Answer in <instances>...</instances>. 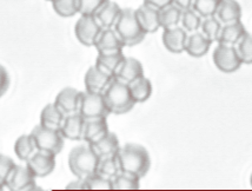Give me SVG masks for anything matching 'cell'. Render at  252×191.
Wrapping results in <instances>:
<instances>
[{
  "label": "cell",
  "mask_w": 252,
  "mask_h": 191,
  "mask_svg": "<svg viewBox=\"0 0 252 191\" xmlns=\"http://www.w3.org/2000/svg\"><path fill=\"white\" fill-rule=\"evenodd\" d=\"M10 74L2 65H0V98L7 92L8 88H10Z\"/></svg>",
  "instance_id": "39"
},
{
  "label": "cell",
  "mask_w": 252,
  "mask_h": 191,
  "mask_svg": "<svg viewBox=\"0 0 252 191\" xmlns=\"http://www.w3.org/2000/svg\"><path fill=\"white\" fill-rule=\"evenodd\" d=\"M216 67L224 73H232L238 71L243 63L237 53L236 46L218 43L212 56Z\"/></svg>",
  "instance_id": "7"
},
{
  "label": "cell",
  "mask_w": 252,
  "mask_h": 191,
  "mask_svg": "<svg viewBox=\"0 0 252 191\" xmlns=\"http://www.w3.org/2000/svg\"><path fill=\"white\" fill-rule=\"evenodd\" d=\"M46 1H51V2H52V0H46Z\"/></svg>",
  "instance_id": "45"
},
{
  "label": "cell",
  "mask_w": 252,
  "mask_h": 191,
  "mask_svg": "<svg viewBox=\"0 0 252 191\" xmlns=\"http://www.w3.org/2000/svg\"><path fill=\"white\" fill-rule=\"evenodd\" d=\"M64 119L65 115L61 111V109L55 103L47 104L43 109V111H41L40 124L43 127H50V129L61 130Z\"/></svg>",
  "instance_id": "25"
},
{
  "label": "cell",
  "mask_w": 252,
  "mask_h": 191,
  "mask_svg": "<svg viewBox=\"0 0 252 191\" xmlns=\"http://www.w3.org/2000/svg\"><path fill=\"white\" fill-rule=\"evenodd\" d=\"M250 184H251V188H252V174H251V178H250Z\"/></svg>",
  "instance_id": "44"
},
{
  "label": "cell",
  "mask_w": 252,
  "mask_h": 191,
  "mask_svg": "<svg viewBox=\"0 0 252 191\" xmlns=\"http://www.w3.org/2000/svg\"><path fill=\"white\" fill-rule=\"evenodd\" d=\"M103 95L110 112L115 115H124L130 112L137 104L132 97L128 84H125L117 78L112 79Z\"/></svg>",
  "instance_id": "4"
},
{
  "label": "cell",
  "mask_w": 252,
  "mask_h": 191,
  "mask_svg": "<svg viewBox=\"0 0 252 191\" xmlns=\"http://www.w3.org/2000/svg\"><path fill=\"white\" fill-rule=\"evenodd\" d=\"M109 132V125L106 118H94L85 119V127H84L83 141L92 143L100 139Z\"/></svg>",
  "instance_id": "23"
},
{
  "label": "cell",
  "mask_w": 252,
  "mask_h": 191,
  "mask_svg": "<svg viewBox=\"0 0 252 191\" xmlns=\"http://www.w3.org/2000/svg\"><path fill=\"white\" fill-rule=\"evenodd\" d=\"M99 160L100 158L97 156L91 145L86 143L72 149L68 155V168L77 178L84 180L97 172Z\"/></svg>",
  "instance_id": "2"
},
{
  "label": "cell",
  "mask_w": 252,
  "mask_h": 191,
  "mask_svg": "<svg viewBox=\"0 0 252 191\" xmlns=\"http://www.w3.org/2000/svg\"><path fill=\"white\" fill-rule=\"evenodd\" d=\"M79 113L85 119L107 118L110 110L104 99V95L100 92H82Z\"/></svg>",
  "instance_id": "6"
},
{
  "label": "cell",
  "mask_w": 252,
  "mask_h": 191,
  "mask_svg": "<svg viewBox=\"0 0 252 191\" xmlns=\"http://www.w3.org/2000/svg\"><path fill=\"white\" fill-rule=\"evenodd\" d=\"M140 77H144V68L142 63L132 57H125L115 74L117 78L125 84H131Z\"/></svg>",
  "instance_id": "14"
},
{
  "label": "cell",
  "mask_w": 252,
  "mask_h": 191,
  "mask_svg": "<svg viewBox=\"0 0 252 191\" xmlns=\"http://www.w3.org/2000/svg\"><path fill=\"white\" fill-rule=\"evenodd\" d=\"M115 78L113 76L103 72L97 65H94L88 70L84 78V83H85L86 91L90 92H100L103 94L105 89L109 86V84Z\"/></svg>",
  "instance_id": "16"
},
{
  "label": "cell",
  "mask_w": 252,
  "mask_h": 191,
  "mask_svg": "<svg viewBox=\"0 0 252 191\" xmlns=\"http://www.w3.org/2000/svg\"><path fill=\"white\" fill-rule=\"evenodd\" d=\"M221 0H193L192 8L202 18L215 16Z\"/></svg>",
  "instance_id": "35"
},
{
  "label": "cell",
  "mask_w": 252,
  "mask_h": 191,
  "mask_svg": "<svg viewBox=\"0 0 252 191\" xmlns=\"http://www.w3.org/2000/svg\"><path fill=\"white\" fill-rule=\"evenodd\" d=\"M85 118L79 112L66 115L61 127L62 135L68 141H83Z\"/></svg>",
  "instance_id": "13"
},
{
  "label": "cell",
  "mask_w": 252,
  "mask_h": 191,
  "mask_svg": "<svg viewBox=\"0 0 252 191\" xmlns=\"http://www.w3.org/2000/svg\"><path fill=\"white\" fill-rule=\"evenodd\" d=\"M245 33H247V30L241 20L230 24H223L217 41L220 44H225V45L236 46V44L241 40V38Z\"/></svg>",
  "instance_id": "22"
},
{
  "label": "cell",
  "mask_w": 252,
  "mask_h": 191,
  "mask_svg": "<svg viewBox=\"0 0 252 191\" xmlns=\"http://www.w3.org/2000/svg\"><path fill=\"white\" fill-rule=\"evenodd\" d=\"M188 35V32L184 29L176 26V28L164 29L161 39H163L165 49L170 51L171 53L179 55V53H183L185 51Z\"/></svg>",
  "instance_id": "12"
},
{
  "label": "cell",
  "mask_w": 252,
  "mask_h": 191,
  "mask_svg": "<svg viewBox=\"0 0 252 191\" xmlns=\"http://www.w3.org/2000/svg\"><path fill=\"white\" fill-rule=\"evenodd\" d=\"M221 26H223V24L220 22V19L216 16H211L203 18L200 30H202V33L206 35L214 43V41L218 40V37H220L221 31Z\"/></svg>",
  "instance_id": "31"
},
{
  "label": "cell",
  "mask_w": 252,
  "mask_h": 191,
  "mask_svg": "<svg viewBox=\"0 0 252 191\" xmlns=\"http://www.w3.org/2000/svg\"><path fill=\"white\" fill-rule=\"evenodd\" d=\"M66 189H76V190H86L85 188V182L82 178H77L76 181L71 182L68 186H66Z\"/></svg>",
  "instance_id": "41"
},
{
  "label": "cell",
  "mask_w": 252,
  "mask_h": 191,
  "mask_svg": "<svg viewBox=\"0 0 252 191\" xmlns=\"http://www.w3.org/2000/svg\"><path fill=\"white\" fill-rule=\"evenodd\" d=\"M125 46H136L145 39L146 32L140 26L133 8H123L121 16L113 26Z\"/></svg>",
  "instance_id": "3"
},
{
  "label": "cell",
  "mask_w": 252,
  "mask_h": 191,
  "mask_svg": "<svg viewBox=\"0 0 252 191\" xmlns=\"http://www.w3.org/2000/svg\"><path fill=\"white\" fill-rule=\"evenodd\" d=\"M128 88L136 103H145L152 95L151 80L145 77H140L132 82L131 84H128Z\"/></svg>",
  "instance_id": "27"
},
{
  "label": "cell",
  "mask_w": 252,
  "mask_h": 191,
  "mask_svg": "<svg viewBox=\"0 0 252 191\" xmlns=\"http://www.w3.org/2000/svg\"><path fill=\"white\" fill-rule=\"evenodd\" d=\"M139 181L138 176L121 171L112 178L113 190H138L140 188Z\"/></svg>",
  "instance_id": "29"
},
{
  "label": "cell",
  "mask_w": 252,
  "mask_h": 191,
  "mask_svg": "<svg viewBox=\"0 0 252 191\" xmlns=\"http://www.w3.org/2000/svg\"><path fill=\"white\" fill-rule=\"evenodd\" d=\"M35 151H37V148L31 135L20 136L14 143V152L23 162H26Z\"/></svg>",
  "instance_id": "28"
},
{
  "label": "cell",
  "mask_w": 252,
  "mask_h": 191,
  "mask_svg": "<svg viewBox=\"0 0 252 191\" xmlns=\"http://www.w3.org/2000/svg\"><path fill=\"white\" fill-rule=\"evenodd\" d=\"M124 58L125 56L124 53H123V51L113 53H98L95 65H97L103 72L115 77L117 70L121 66Z\"/></svg>",
  "instance_id": "24"
},
{
  "label": "cell",
  "mask_w": 252,
  "mask_h": 191,
  "mask_svg": "<svg viewBox=\"0 0 252 191\" xmlns=\"http://www.w3.org/2000/svg\"><path fill=\"white\" fill-rule=\"evenodd\" d=\"M89 144L91 145V148L94 149V151L97 154L99 158L117 156L119 149H121L118 137H117L116 133L110 132V131L104 137H101L100 139L89 143Z\"/></svg>",
  "instance_id": "19"
},
{
  "label": "cell",
  "mask_w": 252,
  "mask_h": 191,
  "mask_svg": "<svg viewBox=\"0 0 252 191\" xmlns=\"http://www.w3.org/2000/svg\"><path fill=\"white\" fill-rule=\"evenodd\" d=\"M203 18L197 13L193 8H188V10H183L182 12V28L187 32H196L200 29L202 25Z\"/></svg>",
  "instance_id": "33"
},
{
  "label": "cell",
  "mask_w": 252,
  "mask_h": 191,
  "mask_svg": "<svg viewBox=\"0 0 252 191\" xmlns=\"http://www.w3.org/2000/svg\"><path fill=\"white\" fill-rule=\"evenodd\" d=\"M212 41L202 32H192L188 35L187 44H185V52L193 58H202L209 52Z\"/></svg>",
  "instance_id": "18"
},
{
  "label": "cell",
  "mask_w": 252,
  "mask_h": 191,
  "mask_svg": "<svg viewBox=\"0 0 252 191\" xmlns=\"http://www.w3.org/2000/svg\"><path fill=\"white\" fill-rule=\"evenodd\" d=\"M144 4L150 5L152 6V7L160 10V8L165 7V6L172 4V0H144Z\"/></svg>",
  "instance_id": "40"
},
{
  "label": "cell",
  "mask_w": 252,
  "mask_h": 191,
  "mask_svg": "<svg viewBox=\"0 0 252 191\" xmlns=\"http://www.w3.org/2000/svg\"><path fill=\"white\" fill-rule=\"evenodd\" d=\"M123 8L117 2L107 0L99 10L95 12L94 17L99 23V25L103 29H111L115 26V24L121 16Z\"/></svg>",
  "instance_id": "20"
},
{
  "label": "cell",
  "mask_w": 252,
  "mask_h": 191,
  "mask_svg": "<svg viewBox=\"0 0 252 191\" xmlns=\"http://www.w3.org/2000/svg\"><path fill=\"white\" fill-rule=\"evenodd\" d=\"M101 30L103 28L99 25L94 16H82L74 26V33L80 44L90 47L94 46Z\"/></svg>",
  "instance_id": "9"
},
{
  "label": "cell",
  "mask_w": 252,
  "mask_h": 191,
  "mask_svg": "<svg viewBox=\"0 0 252 191\" xmlns=\"http://www.w3.org/2000/svg\"><path fill=\"white\" fill-rule=\"evenodd\" d=\"M53 10L63 18H71L79 13L78 0H52Z\"/></svg>",
  "instance_id": "32"
},
{
  "label": "cell",
  "mask_w": 252,
  "mask_h": 191,
  "mask_svg": "<svg viewBox=\"0 0 252 191\" xmlns=\"http://www.w3.org/2000/svg\"><path fill=\"white\" fill-rule=\"evenodd\" d=\"M121 171L136 175L139 178L145 177L151 168V158L149 151L139 144H125L119 149L118 154Z\"/></svg>",
  "instance_id": "1"
},
{
  "label": "cell",
  "mask_w": 252,
  "mask_h": 191,
  "mask_svg": "<svg viewBox=\"0 0 252 191\" xmlns=\"http://www.w3.org/2000/svg\"><path fill=\"white\" fill-rule=\"evenodd\" d=\"M78 1H79V13L82 16H94L95 12L107 0H78Z\"/></svg>",
  "instance_id": "37"
},
{
  "label": "cell",
  "mask_w": 252,
  "mask_h": 191,
  "mask_svg": "<svg viewBox=\"0 0 252 191\" xmlns=\"http://www.w3.org/2000/svg\"><path fill=\"white\" fill-rule=\"evenodd\" d=\"M236 50L243 64H252V34L247 31L241 40L236 44Z\"/></svg>",
  "instance_id": "34"
},
{
  "label": "cell",
  "mask_w": 252,
  "mask_h": 191,
  "mask_svg": "<svg viewBox=\"0 0 252 191\" xmlns=\"http://www.w3.org/2000/svg\"><path fill=\"white\" fill-rule=\"evenodd\" d=\"M121 172V166L117 156L100 158L97 168V174L104 176V177L112 180L116 175Z\"/></svg>",
  "instance_id": "30"
},
{
  "label": "cell",
  "mask_w": 252,
  "mask_h": 191,
  "mask_svg": "<svg viewBox=\"0 0 252 191\" xmlns=\"http://www.w3.org/2000/svg\"><path fill=\"white\" fill-rule=\"evenodd\" d=\"M17 164L11 157L6 156V155H0V181L5 184L7 181L8 176L11 175L12 170L16 168Z\"/></svg>",
  "instance_id": "38"
},
{
  "label": "cell",
  "mask_w": 252,
  "mask_h": 191,
  "mask_svg": "<svg viewBox=\"0 0 252 191\" xmlns=\"http://www.w3.org/2000/svg\"><path fill=\"white\" fill-rule=\"evenodd\" d=\"M30 135L34 141L35 148L38 151L47 152V154L58 155L61 154L64 148V136L62 135L61 130L50 129L43 127L41 124L33 127Z\"/></svg>",
  "instance_id": "5"
},
{
  "label": "cell",
  "mask_w": 252,
  "mask_h": 191,
  "mask_svg": "<svg viewBox=\"0 0 252 191\" xmlns=\"http://www.w3.org/2000/svg\"><path fill=\"white\" fill-rule=\"evenodd\" d=\"M4 188H5V184L2 183L1 181H0V191H2V190H4Z\"/></svg>",
  "instance_id": "43"
},
{
  "label": "cell",
  "mask_w": 252,
  "mask_h": 191,
  "mask_svg": "<svg viewBox=\"0 0 252 191\" xmlns=\"http://www.w3.org/2000/svg\"><path fill=\"white\" fill-rule=\"evenodd\" d=\"M182 8L175 4H170L159 10V23L160 28L171 29L178 26L182 18Z\"/></svg>",
  "instance_id": "26"
},
{
  "label": "cell",
  "mask_w": 252,
  "mask_h": 191,
  "mask_svg": "<svg viewBox=\"0 0 252 191\" xmlns=\"http://www.w3.org/2000/svg\"><path fill=\"white\" fill-rule=\"evenodd\" d=\"M5 188L11 191H31L41 190L40 187L35 184V176L30 170L28 165H16L5 182Z\"/></svg>",
  "instance_id": "8"
},
{
  "label": "cell",
  "mask_w": 252,
  "mask_h": 191,
  "mask_svg": "<svg viewBox=\"0 0 252 191\" xmlns=\"http://www.w3.org/2000/svg\"><path fill=\"white\" fill-rule=\"evenodd\" d=\"M172 4L178 6L182 10H188V8H192L193 0H172Z\"/></svg>",
  "instance_id": "42"
},
{
  "label": "cell",
  "mask_w": 252,
  "mask_h": 191,
  "mask_svg": "<svg viewBox=\"0 0 252 191\" xmlns=\"http://www.w3.org/2000/svg\"><path fill=\"white\" fill-rule=\"evenodd\" d=\"M215 16L221 24L239 22L242 18V7L237 0H221Z\"/></svg>",
  "instance_id": "21"
},
{
  "label": "cell",
  "mask_w": 252,
  "mask_h": 191,
  "mask_svg": "<svg viewBox=\"0 0 252 191\" xmlns=\"http://www.w3.org/2000/svg\"><path fill=\"white\" fill-rule=\"evenodd\" d=\"M136 16L140 26H142L146 33H155V32H157L160 29L158 8L143 4L136 10Z\"/></svg>",
  "instance_id": "17"
},
{
  "label": "cell",
  "mask_w": 252,
  "mask_h": 191,
  "mask_svg": "<svg viewBox=\"0 0 252 191\" xmlns=\"http://www.w3.org/2000/svg\"><path fill=\"white\" fill-rule=\"evenodd\" d=\"M94 47L97 49L98 53H113L123 51L125 45L121 38L118 37L115 29H103L99 34Z\"/></svg>",
  "instance_id": "15"
},
{
  "label": "cell",
  "mask_w": 252,
  "mask_h": 191,
  "mask_svg": "<svg viewBox=\"0 0 252 191\" xmlns=\"http://www.w3.org/2000/svg\"><path fill=\"white\" fill-rule=\"evenodd\" d=\"M84 182H85L86 190H113L112 180L104 177L97 172L84 178Z\"/></svg>",
  "instance_id": "36"
},
{
  "label": "cell",
  "mask_w": 252,
  "mask_h": 191,
  "mask_svg": "<svg viewBox=\"0 0 252 191\" xmlns=\"http://www.w3.org/2000/svg\"><path fill=\"white\" fill-rule=\"evenodd\" d=\"M26 165L35 176V178H43L51 175L56 168V155L43 151H35L26 160Z\"/></svg>",
  "instance_id": "10"
},
{
  "label": "cell",
  "mask_w": 252,
  "mask_h": 191,
  "mask_svg": "<svg viewBox=\"0 0 252 191\" xmlns=\"http://www.w3.org/2000/svg\"><path fill=\"white\" fill-rule=\"evenodd\" d=\"M80 100H82V91L74 88H65L57 95L55 104L66 116L79 112Z\"/></svg>",
  "instance_id": "11"
}]
</instances>
